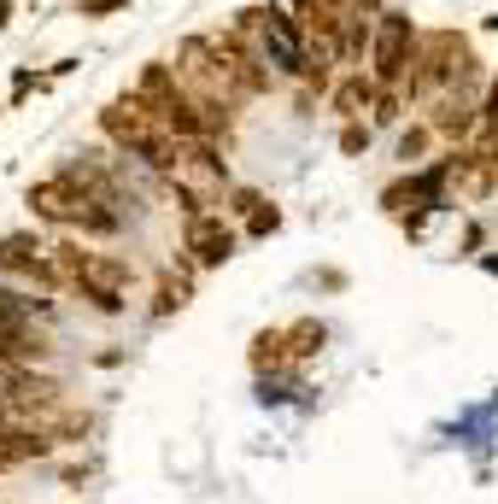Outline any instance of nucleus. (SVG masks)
I'll return each mask as SVG.
<instances>
[{
	"mask_svg": "<svg viewBox=\"0 0 498 504\" xmlns=\"http://www.w3.org/2000/svg\"><path fill=\"white\" fill-rule=\"evenodd\" d=\"M117 12H129V0H76V18H88V24L117 18Z\"/></svg>",
	"mask_w": 498,
	"mask_h": 504,
	"instance_id": "obj_22",
	"label": "nucleus"
},
{
	"mask_svg": "<svg viewBox=\"0 0 498 504\" xmlns=\"http://www.w3.org/2000/svg\"><path fill=\"white\" fill-rule=\"evenodd\" d=\"M282 329H287V358H293V370L317 364V358L328 352V322L311 317V311H305V317H287Z\"/></svg>",
	"mask_w": 498,
	"mask_h": 504,
	"instance_id": "obj_15",
	"label": "nucleus"
},
{
	"mask_svg": "<svg viewBox=\"0 0 498 504\" xmlns=\"http://www.w3.org/2000/svg\"><path fill=\"white\" fill-rule=\"evenodd\" d=\"M12 24V0H0V29Z\"/></svg>",
	"mask_w": 498,
	"mask_h": 504,
	"instance_id": "obj_24",
	"label": "nucleus"
},
{
	"mask_svg": "<svg viewBox=\"0 0 498 504\" xmlns=\"http://www.w3.org/2000/svg\"><path fill=\"white\" fill-rule=\"evenodd\" d=\"M475 141H486V147L498 141V77H486V94H481V135H475Z\"/></svg>",
	"mask_w": 498,
	"mask_h": 504,
	"instance_id": "obj_20",
	"label": "nucleus"
},
{
	"mask_svg": "<svg viewBox=\"0 0 498 504\" xmlns=\"http://www.w3.org/2000/svg\"><path fill=\"white\" fill-rule=\"evenodd\" d=\"M129 94L141 100V106H147V112H153L165 129H171L176 141H217V147H229V141H235L212 112H205V100H194V94L182 88V77H176L171 59H147V65L129 77Z\"/></svg>",
	"mask_w": 498,
	"mask_h": 504,
	"instance_id": "obj_3",
	"label": "nucleus"
},
{
	"mask_svg": "<svg viewBox=\"0 0 498 504\" xmlns=\"http://www.w3.org/2000/svg\"><path fill=\"white\" fill-rule=\"evenodd\" d=\"M416 36H422V29L411 24V12H405V6H387V12L375 18V42H370V59H364V70H370L382 88H398L405 77H411Z\"/></svg>",
	"mask_w": 498,
	"mask_h": 504,
	"instance_id": "obj_8",
	"label": "nucleus"
},
{
	"mask_svg": "<svg viewBox=\"0 0 498 504\" xmlns=\"http://www.w3.org/2000/svg\"><path fill=\"white\" fill-rule=\"evenodd\" d=\"M94 129L106 135V147H112V153L135 159L147 176H165V170L176 165V147H182V141H176L171 129L158 124V118L147 112L141 100L129 94V88H124V94H112V100H106V106L94 112Z\"/></svg>",
	"mask_w": 498,
	"mask_h": 504,
	"instance_id": "obj_5",
	"label": "nucleus"
},
{
	"mask_svg": "<svg viewBox=\"0 0 498 504\" xmlns=\"http://www.w3.org/2000/svg\"><path fill=\"white\" fill-rule=\"evenodd\" d=\"M258 199H264V194H258V188H229V194H223V211H229V217H235V224H246Z\"/></svg>",
	"mask_w": 498,
	"mask_h": 504,
	"instance_id": "obj_21",
	"label": "nucleus"
},
{
	"mask_svg": "<svg viewBox=\"0 0 498 504\" xmlns=\"http://www.w3.org/2000/svg\"><path fill=\"white\" fill-rule=\"evenodd\" d=\"M194 276H199V270L188 264L182 252H176L171 264L153 276V294H147V317H153V322H171L176 311H188V299H194Z\"/></svg>",
	"mask_w": 498,
	"mask_h": 504,
	"instance_id": "obj_12",
	"label": "nucleus"
},
{
	"mask_svg": "<svg viewBox=\"0 0 498 504\" xmlns=\"http://www.w3.org/2000/svg\"><path fill=\"white\" fill-rule=\"evenodd\" d=\"M246 370L258 381H276V376H293V358H287V329L270 322V329H253L246 340Z\"/></svg>",
	"mask_w": 498,
	"mask_h": 504,
	"instance_id": "obj_14",
	"label": "nucleus"
},
{
	"mask_svg": "<svg viewBox=\"0 0 498 504\" xmlns=\"http://www.w3.org/2000/svg\"><path fill=\"white\" fill-rule=\"evenodd\" d=\"M276 229H282V206H276V199H258L253 217L241 224V240H270Z\"/></svg>",
	"mask_w": 498,
	"mask_h": 504,
	"instance_id": "obj_18",
	"label": "nucleus"
},
{
	"mask_svg": "<svg viewBox=\"0 0 498 504\" xmlns=\"http://www.w3.org/2000/svg\"><path fill=\"white\" fill-rule=\"evenodd\" d=\"M24 211L36 217L42 229H59V235H83V240H117L124 235V211L100 206L94 194H83V188L65 176V170H47V176H36V183L24 188Z\"/></svg>",
	"mask_w": 498,
	"mask_h": 504,
	"instance_id": "obj_2",
	"label": "nucleus"
},
{
	"mask_svg": "<svg viewBox=\"0 0 498 504\" xmlns=\"http://www.w3.org/2000/svg\"><path fill=\"white\" fill-rule=\"evenodd\" d=\"M486 59L475 53V42L463 36V29L440 24V29H422L416 36V59H411V77H405V100L411 106H428L434 94H446V88H463V83H486Z\"/></svg>",
	"mask_w": 498,
	"mask_h": 504,
	"instance_id": "obj_4",
	"label": "nucleus"
},
{
	"mask_svg": "<svg viewBox=\"0 0 498 504\" xmlns=\"http://www.w3.org/2000/svg\"><path fill=\"white\" fill-rule=\"evenodd\" d=\"M375 141V124L370 118H352V124H341V135H334V147H341V159H364Z\"/></svg>",
	"mask_w": 498,
	"mask_h": 504,
	"instance_id": "obj_19",
	"label": "nucleus"
},
{
	"mask_svg": "<svg viewBox=\"0 0 498 504\" xmlns=\"http://www.w3.org/2000/svg\"><path fill=\"white\" fill-rule=\"evenodd\" d=\"M171 65H176V77H182L188 94L205 100V112H212L217 124L235 135V129H241V106H246V94H241V83H235V77L223 70V59H217L212 36H205V29H199V36H182V42H176V59H171Z\"/></svg>",
	"mask_w": 498,
	"mask_h": 504,
	"instance_id": "obj_6",
	"label": "nucleus"
},
{
	"mask_svg": "<svg viewBox=\"0 0 498 504\" xmlns=\"http://www.w3.org/2000/svg\"><path fill=\"white\" fill-rule=\"evenodd\" d=\"M205 36H212V47H217V59H223V70L235 77V83H241L246 100H270V94H276V83H282V77H276V65L258 53V47L246 42L235 24H217V29H205Z\"/></svg>",
	"mask_w": 498,
	"mask_h": 504,
	"instance_id": "obj_9",
	"label": "nucleus"
},
{
	"mask_svg": "<svg viewBox=\"0 0 498 504\" xmlns=\"http://www.w3.org/2000/svg\"><path fill=\"white\" fill-rule=\"evenodd\" d=\"M0 281H18L29 294H65V276L53 264V240L42 235V224L0 235Z\"/></svg>",
	"mask_w": 498,
	"mask_h": 504,
	"instance_id": "obj_7",
	"label": "nucleus"
},
{
	"mask_svg": "<svg viewBox=\"0 0 498 504\" xmlns=\"http://www.w3.org/2000/svg\"><path fill=\"white\" fill-rule=\"evenodd\" d=\"M440 147V135L428 129V118H416V124H398V135H393V159H398V170H416V165H428V153Z\"/></svg>",
	"mask_w": 498,
	"mask_h": 504,
	"instance_id": "obj_16",
	"label": "nucleus"
},
{
	"mask_svg": "<svg viewBox=\"0 0 498 504\" xmlns=\"http://www.w3.org/2000/svg\"><path fill=\"white\" fill-rule=\"evenodd\" d=\"M405 112H411L405 88H375V106H370V124L375 129H398V124H405Z\"/></svg>",
	"mask_w": 498,
	"mask_h": 504,
	"instance_id": "obj_17",
	"label": "nucleus"
},
{
	"mask_svg": "<svg viewBox=\"0 0 498 504\" xmlns=\"http://www.w3.org/2000/svg\"><path fill=\"white\" fill-rule=\"evenodd\" d=\"M481 94H486V83H463V88H446V94H434L422 106V118L440 135V147H470L481 135Z\"/></svg>",
	"mask_w": 498,
	"mask_h": 504,
	"instance_id": "obj_10",
	"label": "nucleus"
},
{
	"mask_svg": "<svg viewBox=\"0 0 498 504\" xmlns=\"http://www.w3.org/2000/svg\"><path fill=\"white\" fill-rule=\"evenodd\" d=\"M235 247H241V229H235L229 211H194V217H182V258L194 270H223L235 258Z\"/></svg>",
	"mask_w": 498,
	"mask_h": 504,
	"instance_id": "obj_11",
	"label": "nucleus"
},
{
	"mask_svg": "<svg viewBox=\"0 0 498 504\" xmlns=\"http://www.w3.org/2000/svg\"><path fill=\"white\" fill-rule=\"evenodd\" d=\"M311 281L323 288V294H341V288H346V276H341V270H311Z\"/></svg>",
	"mask_w": 498,
	"mask_h": 504,
	"instance_id": "obj_23",
	"label": "nucleus"
},
{
	"mask_svg": "<svg viewBox=\"0 0 498 504\" xmlns=\"http://www.w3.org/2000/svg\"><path fill=\"white\" fill-rule=\"evenodd\" d=\"M375 77L364 65H341V77H334V88H328V112L341 118V124H352V118H370V106H375Z\"/></svg>",
	"mask_w": 498,
	"mask_h": 504,
	"instance_id": "obj_13",
	"label": "nucleus"
},
{
	"mask_svg": "<svg viewBox=\"0 0 498 504\" xmlns=\"http://www.w3.org/2000/svg\"><path fill=\"white\" fill-rule=\"evenodd\" d=\"M53 264L65 276V294H76L94 317H129V299H135V264L124 252H100L83 235H59L53 240Z\"/></svg>",
	"mask_w": 498,
	"mask_h": 504,
	"instance_id": "obj_1",
	"label": "nucleus"
}]
</instances>
